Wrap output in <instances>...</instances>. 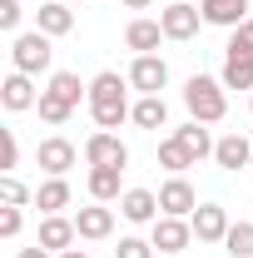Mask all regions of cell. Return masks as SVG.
I'll use <instances>...</instances> for the list:
<instances>
[{
    "mask_svg": "<svg viewBox=\"0 0 253 258\" xmlns=\"http://www.w3.org/2000/svg\"><path fill=\"white\" fill-rule=\"evenodd\" d=\"M75 238H80V228L75 219H65V214H45L40 219V248H50V253H65V248H75Z\"/></svg>",
    "mask_w": 253,
    "mask_h": 258,
    "instance_id": "7c38bea8",
    "label": "cell"
},
{
    "mask_svg": "<svg viewBox=\"0 0 253 258\" xmlns=\"http://www.w3.org/2000/svg\"><path fill=\"white\" fill-rule=\"evenodd\" d=\"M184 109H189V119H199V124H219L223 114H228V90H223V80L194 75L189 85H184Z\"/></svg>",
    "mask_w": 253,
    "mask_h": 258,
    "instance_id": "7a4b0ae2",
    "label": "cell"
},
{
    "mask_svg": "<svg viewBox=\"0 0 253 258\" xmlns=\"http://www.w3.org/2000/svg\"><path fill=\"white\" fill-rule=\"evenodd\" d=\"M248 109H253V95H248Z\"/></svg>",
    "mask_w": 253,
    "mask_h": 258,
    "instance_id": "f35d334b",
    "label": "cell"
},
{
    "mask_svg": "<svg viewBox=\"0 0 253 258\" xmlns=\"http://www.w3.org/2000/svg\"><path fill=\"white\" fill-rule=\"evenodd\" d=\"M5 134V169H15L20 164V144H15V129H0Z\"/></svg>",
    "mask_w": 253,
    "mask_h": 258,
    "instance_id": "d6a6232c",
    "label": "cell"
},
{
    "mask_svg": "<svg viewBox=\"0 0 253 258\" xmlns=\"http://www.w3.org/2000/svg\"><path fill=\"white\" fill-rule=\"evenodd\" d=\"M35 109H40V119H45V124H65V119L75 114V109H70L60 95H50V90H40V104H35Z\"/></svg>",
    "mask_w": 253,
    "mask_h": 258,
    "instance_id": "4316f807",
    "label": "cell"
},
{
    "mask_svg": "<svg viewBox=\"0 0 253 258\" xmlns=\"http://www.w3.org/2000/svg\"><path fill=\"white\" fill-rule=\"evenodd\" d=\"M124 80H129V90H139V95H159L169 85V64L159 60V55H134Z\"/></svg>",
    "mask_w": 253,
    "mask_h": 258,
    "instance_id": "9c48e42d",
    "label": "cell"
},
{
    "mask_svg": "<svg viewBox=\"0 0 253 258\" xmlns=\"http://www.w3.org/2000/svg\"><path fill=\"white\" fill-rule=\"evenodd\" d=\"M45 90H50V95H60L65 104H70V109H80V99H90V85H85V80H80L75 70H55Z\"/></svg>",
    "mask_w": 253,
    "mask_h": 258,
    "instance_id": "d6986e66",
    "label": "cell"
},
{
    "mask_svg": "<svg viewBox=\"0 0 253 258\" xmlns=\"http://www.w3.org/2000/svg\"><path fill=\"white\" fill-rule=\"evenodd\" d=\"M159 164H164L169 174H184V169H194L199 159H194L189 149H184V144H179V139L169 134V139H159Z\"/></svg>",
    "mask_w": 253,
    "mask_h": 258,
    "instance_id": "d4e9b609",
    "label": "cell"
},
{
    "mask_svg": "<svg viewBox=\"0 0 253 258\" xmlns=\"http://www.w3.org/2000/svg\"><path fill=\"white\" fill-rule=\"evenodd\" d=\"M65 5H85V0H65Z\"/></svg>",
    "mask_w": 253,
    "mask_h": 258,
    "instance_id": "8d00e7d4",
    "label": "cell"
},
{
    "mask_svg": "<svg viewBox=\"0 0 253 258\" xmlns=\"http://www.w3.org/2000/svg\"><path fill=\"white\" fill-rule=\"evenodd\" d=\"M219 80H223V90H248L253 95V55H228Z\"/></svg>",
    "mask_w": 253,
    "mask_h": 258,
    "instance_id": "7402d4cb",
    "label": "cell"
},
{
    "mask_svg": "<svg viewBox=\"0 0 253 258\" xmlns=\"http://www.w3.org/2000/svg\"><path fill=\"white\" fill-rule=\"evenodd\" d=\"M139 129H164L169 124V104H164V95H139V104H134V114H129Z\"/></svg>",
    "mask_w": 253,
    "mask_h": 258,
    "instance_id": "44dd1931",
    "label": "cell"
},
{
    "mask_svg": "<svg viewBox=\"0 0 253 258\" xmlns=\"http://www.w3.org/2000/svg\"><path fill=\"white\" fill-rule=\"evenodd\" d=\"M0 104L10 109V114H25L40 104V90H35V75H20V70H10L5 75V85H0Z\"/></svg>",
    "mask_w": 253,
    "mask_h": 258,
    "instance_id": "30bf717a",
    "label": "cell"
},
{
    "mask_svg": "<svg viewBox=\"0 0 253 258\" xmlns=\"http://www.w3.org/2000/svg\"><path fill=\"white\" fill-rule=\"evenodd\" d=\"M85 159H90V169H129V149L114 129H95L85 139Z\"/></svg>",
    "mask_w": 253,
    "mask_h": 258,
    "instance_id": "277c9868",
    "label": "cell"
},
{
    "mask_svg": "<svg viewBox=\"0 0 253 258\" xmlns=\"http://www.w3.org/2000/svg\"><path fill=\"white\" fill-rule=\"evenodd\" d=\"M10 64H15L20 75H45V70L55 64V45H50V35H45V30L10 35Z\"/></svg>",
    "mask_w": 253,
    "mask_h": 258,
    "instance_id": "3957f363",
    "label": "cell"
},
{
    "mask_svg": "<svg viewBox=\"0 0 253 258\" xmlns=\"http://www.w3.org/2000/svg\"><path fill=\"white\" fill-rule=\"evenodd\" d=\"M159 209H164L169 219H189L194 209H199V194H194V184L184 174H174V179L159 184Z\"/></svg>",
    "mask_w": 253,
    "mask_h": 258,
    "instance_id": "ba28073f",
    "label": "cell"
},
{
    "mask_svg": "<svg viewBox=\"0 0 253 258\" xmlns=\"http://www.w3.org/2000/svg\"><path fill=\"white\" fill-rule=\"evenodd\" d=\"M124 169H90V199L95 204H114V199H124Z\"/></svg>",
    "mask_w": 253,
    "mask_h": 258,
    "instance_id": "ffe728a7",
    "label": "cell"
},
{
    "mask_svg": "<svg viewBox=\"0 0 253 258\" xmlns=\"http://www.w3.org/2000/svg\"><path fill=\"white\" fill-rule=\"evenodd\" d=\"M149 243H154L159 253H184L194 243V224L189 219H169V214H159L154 228H149Z\"/></svg>",
    "mask_w": 253,
    "mask_h": 258,
    "instance_id": "52a82bcc",
    "label": "cell"
},
{
    "mask_svg": "<svg viewBox=\"0 0 253 258\" xmlns=\"http://www.w3.org/2000/svg\"><path fill=\"white\" fill-rule=\"evenodd\" d=\"M159 40H169L159 20H144V15H134V20L124 25V45L134 50V55H154V50H159Z\"/></svg>",
    "mask_w": 253,
    "mask_h": 258,
    "instance_id": "2e32d148",
    "label": "cell"
},
{
    "mask_svg": "<svg viewBox=\"0 0 253 258\" xmlns=\"http://www.w3.org/2000/svg\"><path fill=\"white\" fill-rule=\"evenodd\" d=\"M114 258H154V243L149 238H119V248H114Z\"/></svg>",
    "mask_w": 253,
    "mask_h": 258,
    "instance_id": "1f68e13d",
    "label": "cell"
},
{
    "mask_svg": "<svg viewBox=\"0 0 253 258\" xmlns=\"http://www.w3.org/2000/svg\"><path fill=\"white\" fill-rule=\"evenodd\" d=\"M55 258H90L85 248H65V253H55Z\"/></svg>",
    "mask_w": 253,
    "mask_h": 258,
    "instance_id": "d590c367",
    "label": "cell"
},
{
    "mask_svg": "<svg viewBox=\"0 0 253 258\" xmlns=\"http://www.w3.org/2000/svg\"><path fill=\"white\" fill-rule=\"evenodd\" d=\"M35 209H40V214H60V209H70V184H65V179H45V184L35 189Z\"/></svg>",
    "mask_w": 253,
    "mask_h": 258,
    "instance_id": "603a6c76",
    "label": "cell"
},
{
    "mask_svg": "<svg viewBox=\"0 0 253 258\" xmlns=\"http://www.w3.org/2000/svg\"><path fill=\"white\" fill-rule=\"evenodd\" d=\"M228 55H253V15L238 25V30H228V45H223Z\"/></svg>",
    "mask_w": 253,
    "mask_h": 258,
    "instance_id": "f1b7e54d",
    "label": "cell"
},
{
    "mask_svg": "<svg viewBox=\"0 0 253 258\" xmlns=\"http://www.w3.org/2000/svg\"><path fill=\"white\" fill-rule=\"evenodd\" d=\"M119 214H124L129 224H154L159 214V194L154 189H124V199H119Z\"/></svg>",
    "mask_w": 253,
    "mask_h": 258,
    "instance_id": "9a60e30c",
    "label": "cell"
},
{
    "mask_svg": "<svg viewBox=\"0 0 253 258\" xmlns=\"http://www.w3.org/2000/svg\"><path fill=\"white\" fill-rule=\"evenodd\" d=\"M20 228H25V214L15 204H0V238H20Z\"/></svg>",
    "mask_w": 253,
    "mask_h": 258,
    "instance_id": "4dcf8cb0",
    "label": "cell"
},
{
    "mask_svg": "<svg viewBox=\"0 0 253 258\" xmlns=\"http://www.w3.org/2000/svg\"><path fill=\"white\" fill-rule=\"evenodd\" d=\"M119 5H124V10H149L154 0H119Z\"/></svg>",
    "mask_w": 253,
    "mask_h": 258,
    "instance_id": "e575fe53",
    "label": "cell"
},
{
    "mask_svg": "<svg viewBox=\"0 0 253 258\" xmlns=\"http://www.w3.org/2000/svg\"><path fill=\"white\" fill-rule=\"evenodd\" d=\"M75 159H80V149H75L65 134H50V139H40V144H35V164H40L50 179H65V174L75 169Z\"/></svg>",
    "mask_w": 253,
    "mask_h": 258,
    "instance_id": "8992f818",
    "label": "cell"
},
{
    "mask_svg": "<svg viewBox=\"0 0 253 258\" xmlns=\"http://www.w3.org/2000/svg\"><path fill=\"white\" fill-rule=\"evenodd\" d=\"M189 224H194V238L199 243H223L228 238V209L223 204H199L189 214Z\"/></svg>",
    "mask_w": 253,
    "mask_h": 258,
    "instance_id": "8fae6325",
    "label": "cell"
},
{
    "mask_svg": "<svg viewBox=\"0 0 253 258\" xmlns=\"http://www.w3.org/2000/svg\"><path fill=\"white\" fill-rule=\"evenodd\" d=\"M35 30H45L50 40H60V35L75 30V10H70L65 0H45V5L35 10Z\"/></svg>",
    "mask_w": 253,
    "mask_h": 258,
    "instance_id": "e0dca14e",
    "label": "cell"
},
{
    "mask_svg": "<svg viewBox=\"0 0 253 258\" xmlns=\"http://www.w3.org/2000/svg\"><path fill=\"white\" fill-rule=\"evenodd\" d=\"M223 253H228V258H253V224H228Z\"/></svg>",
    "mask_w": 253,
    "mask_h": 258,
    "instance_id": "484cf974",
    "label": "cell"
},
{
    "mask_svg": "<svg viewBox=\"0 0 253 258\" xmlns=\"http://www.w3.org/2000/svg\"><path fill=\"white\" fill-rule=\"evenodd\" d=\"M90 119L99 129H119L134 114V104H129V80H119L114 70H99L95 80H90Z\"/></svg>",
    "mask_w": 253,
    "mask_h": 258,
    "instance_id": "6da1fadb",
    "label": "cell"
},
{
    "mask_svg": "<svg viewBox=\"0 0 253 258\" xmlns=\"http://www.w3.org/2000/svg\"><path fill=\"white\" fill-rule=\"evenodd\" d=\"M15 258H55V253H50V248H40V243H35V248H20V253H15Z\"/></svg>",
    "mask_w": 253,
    "mask_h": 258,
    "instance_id": "836d02e7",
    "label": "cell"
},
{
    "mask_svg": "<svg viewBox=\"0 0 253 258\" xmlns=\"http://www.w3.org/2000/svg\"><path fill=\"white\" fill-rule=\"evenodd\" d=\"M204 10V25H219V30H238L248 20V0H199Z\"/></svg>",
    "mask_w": 253,
    "mask_h": 258,
    "instance_id": "5bb4252c",
    "label": "cell"
},
{
    "mask_svg": "<svg viewBox=\"0 0 253 258\" xmlns=\"http://www.w3.org/2000/svg\"><path fill=\"white\" fill-rule=\"evenodd\" d=\"M0 204H15V209H25V204H35V194L15 179V174H5L0 179Z\"/></svg>",
    "mask_w": 253,
    "mask_h": 258,
    "instance_id": "83f0119b",
    "label": "cell"
},
{
    "mask_svg": "<svg viewBox=\"0 0 253 258\" xmlns=\"http://www.w3.org/2000/svg\"><path fill=\"white\" fill-rule=\"evenodd\" d=\"M214 164L228 169V174H238V169H253V144L233 129V134H223L219 144H214Z\"/></svg>",
    "mask_w": 253,
    "mask_h": 258,
    "instance_id": "4fadbf2b",
    "label": "cell"
},
{
    "mask_svg": "<svg viewBox=\"0 0 253 258\" xmlns=\"http://www.w3.org/2000/svg\"><path fill=\"white\" fill-rule=\"evenodd\" d=\"M20 20H25V5H20V0H0V30L20 35Z\"/></svg>",
    "mask_w": 253,
    "mask_h": 258,
    "instance_id": "f546056e",
    "label": "cell"
},
{
    "mask_svg": "<svg viewBox=\"0 0 253 258\" xmlns=\"http://www.w3.org/2000/svg\"><path fill=\"white\" fill-rule=\"evenodd\" d=\"M75 228H80V238L99 243V238H109V233H114V209L90 204V209H80V214H75Z\"/></svg>",
    "mask_w": 253,
    "mask_h": 258,
    "instance_id": "ac0fdd59",
    "label": "cell"
},
{
    "mask_svg": "<svg viewBox=\"0 0 253 258\" xmlns=\"http://www.w3.org/2000/svg\"><path fill=\"white\" fill-rule=\"evenodd\" d=\"M164 258H184V253H164Z\"/></svg>",
    "mask_w": 253,
    "mask_h": 258,
    "instance_id": "74e56055",
    "label": "cell"
},
{
    "mask_svg": "<svg viewBox=\"0 0 253 258\" xmlns=\"http://www.w3.org/2000/svg\"><path fill=\"white\" fill-rule=\"evenodd\" d=\"M159 25H164V35H169V40H179V45H184V40H194V35H199L204 10H199V5H189V0H169V5L159 10Z\"/></svg>",
    "mask_w": 253,
    "mask_h": 258,
    "instance_id": "5b68a950",
    "label": "cell"
},
{
    "mask_svg": "<svg viewBox=\"0 0 253 258\" xmlns=\"http://www.w3.org/2000/svg\"><path fill=\"white\" fill-rule=\"evenodd\" d=\"M174 139H179V144L189 149L194 159H209V154H214V139H209V129L199 124V119H189L184 129H174Z\"/></svg>",
    "mask_w": 253,
    "mask_h": 258,
    "instance_id": "cb8c5ba5",
    "label": "cell"
}]
</instances>
